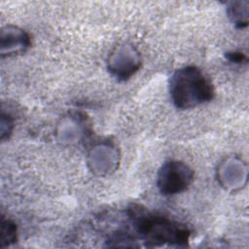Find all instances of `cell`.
<instances>
[{"mask_svg":"<svg viewBox=\"0 0 249 249\" xmlns=\"http://www.w3.org/2000/svg\"><path fill=\"white\" fill-rule=\"evenodd\" d=\"M170 97L178 109H192L212 100L214 88L210 80L196 66L177 69L169 81Z\"/></svg>","mask_w":249,"mask_h":249,"instance_id":"cell-1","label":"cell"},{"mask_svg":"<svg viewBox=\"0 0 249 249\" xmlns=\"http://www.w3.org/2000/svg\"><path fill=\"white\" fill-rule=\"evenodd\" d=\"M131 219L136 231L147 242L154 245H186L191 232L183 225L160 215L150 213L140 207L132 208Z\"/></svg>","mask_w":249,"mask_h":249,"instance_id":"cell-2","label":"cell"},{"mask_svg":"<svg viewBox=\"0 0 249 249\" xmlns=\"http://www.w3.org/2000/svg\"><path fill=\"white\" fill-rule=\"evenodd\" d=\"M194 171L179 160L165 161L159 170L157 186L165 196H172L186 191L194 181Z\"/></svg>","mask_w":249,"mask_h":249,"instance_id":"cell-3","label":"cell"},{"mask_svg":"<svg viewBox=\"0 0 249 249\" xmlns=\"http://www.w3.org/2000/svg\"><path fill=\"white\" fill-rule=\"evenodd\" d=\"M140 66L139 54L131 46L123 45L114 50L108 60L109 71L120 80L132 76Z\"/></svg>","mask_w":249,"mask_h":249,"instance_id":"cell-4","label":"cell"},{"mask_svg":"<svg viewBox=\"0 0 249 249\" xmlns=\"http://www.w3.org/2000/svg\"><path fill=\"white\" fill-rule=\"evenodd\" d=\"M30 47V37L21 28L7 25L0 32L1 56H13L24 53Z\"/></svg>","mask_w":249,"mask_h":249,"instance_id":"cell-5","label":"cell"},{"mask_svg":"<svg viewBox=\"0 0 249 249\" xmlns=\"http://www.w3.org/2000/svg\"><path fill=\"white\" fill-rule=\"evenodd\" d=\"M17 240V227L8 219L1 217L0 223V247L13 244Z\"/></svg>","mask_w":249,"mask_h":249,"instance_id":"cell-6","label":"cell"},{"mask_svg":"<svg viewBox=\"0 0 249 249\" xmlns=\"http://www.w3.org/2000/svg\"><path fill=\"white\" fill-rule=\"evenodd\" d=\"M226 57L233 63H241L243 61L246 60V56L245 54H243L242 53L239 52H230L226 53Z\"/></svg>","mask_w":249,"mask_h":249,"instance_id":"cell-7","label":"cell"}]
</instances>
